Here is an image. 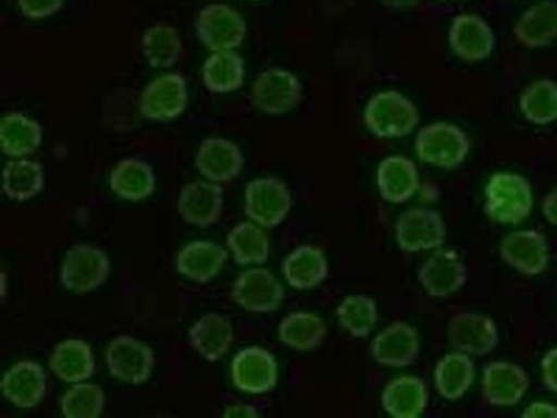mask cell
Here are the masks:
<instances>
[{"instance_id": "33", "label": "cell", "mask_w": 557, "mask_h": 418, "mask_svg": "<svg viewBox=\"0 0 557 418\" xmlns=\"http://www.w3.org/2000/svg\"><path fill=\"white\" fill-rule=\"evenodd\" d=\"M202 83L211 93H232L246 79V64L234 50L213 52L201 69Z\"/></svg>"}, {"instance_id": "23", "label": "cell", "mask_w": 557, "mask_h": 418, "mask_svg": "<svg viewBox=\"0 0 557 418\" xmlns=\"http://www.w3.org/2000/svg\"><path fill=\"white\" fill-rule=\"evenodd\" d=\"M428 403V386L416 376L392 379L381 393V406L393 418H419Z\"/></svg>"}, {"instance_id": "22", "label": "cell", "mask_w": 557, "mask_h": 418, "mask_svg": "<svg viewBox=\"0 0 557 418\" xmlns=\"http://www.w3.org/2000/svg\"><path fill=\"white\" fill-rule=\"evenodd\" d=\"M377 189L384 201L392 205H404L410 201L419 190V170L410 158L396 157L384 158L377 167Z\"/></svg>"}, {"instance_id": "35", "label": "cell", "mask_w": 557, "mask_h": 418, "mask_svg": "<svg viewBox=\"0 0 557 418\" xmlns=\"http://www.w3.org/2000/svg\"><path fill=\"white\" fill-rule=\"evenodd\" d=\"M44 169L37 161L14 158L2 170V193L13 201H29L44 190Z\"/></svg>"}, {"instance_id": "28", "label": "cell", "mask_w": 557, "mask_h": 418, "mask_svg": "<svg viewBox=\"0 0 557 418\" xmlns=\"http://www.w3.org/2000/svg\"><path fill=\"white\" fill-rule=\"evenodd\" d=\"M49 366L55 378L77 384L95 374V354L83 340H64L53 348Z\"/></svg>"}, {"instance_id": "27", "label": "cell", "mask_w": 557, "mask_h": 418, "mask_svg": "<svg viewBox=\"0 0 557 418\" xmlns=\"http://www.w3.org/2000/svg\"><path fill=\"white\" fill-rule=\"evenodd\" d=\"M330 273L327 258L321 247L300 246L283 261V276L295 290H312L320 286Z\"/></svg>"}, {"instance_id": "37", "label": "cell", "mask_w": 557, "mask_h": 418, "mask_svg": "<svg viewBox=\"0 0 557 418\" xmlns=\"http://www.w3.org/2000/svg\"><path fill=\"white\" fill-rule=\"evenodd\" d=\"M377 318V302L368 295H348L336 307L339 327L354 339H368L376 327Z\"/></svg>"}, {"instance_id": "31", "label": "cell", "mask_w": 557, "mask_h": 418, "mask_svg": "<svg viewBox=\"0 0 557 418\" xmlns=\"http://www.w3.org/2000/svg\"><path fill=\"white\" fill-rule=\"evenodd\" d=\"M326 334L327 327L324 319L318 314L306 312V310L288 314L278 324L280 342L294 351H315L323 345Z\"/></svg>"}, {"instance_id": "11", "label": "cell", "mask_w": 557, "mask_h": 418, "mask_svg": "<svg viewBox=\"0 0 557 418\" xmlns=\"http://www.w3.org/2000/svg\"><path fill=\"white\" fill-rule=\"evenodd\" d=\"M469 280V270L457 250H432L419 268V282L429 297L446 298L457 294Z\"/></svg>"}, {"instance_id": "40", "label": "cell", "mask_w": 557, "mask_h": 418, "mask_svg": "<svg viewBox=\"0 0 557 418\" xmlns=\"http://www.w3.org/2000/svg\"><path fill=\"white\" fill-rule=\"evenodd\" d=\"M65 0H17L23 16L28 20H45L64 8Z\"/></svg>"}, {"instance_id": "9", "label": "cell", "mask_w": 557, "mask_h": 418, "mask_svg": "<svg viewBox=\"0 0 557 418\" xmlns=\"http://www.w3.org/2000/svg\"><path fill=\"white\" fill-rule=\"evenodd\" d=\"M106 362L113 379L141 386L151 378L154 354L150 346L124 334L113 339L107 346Z\"/></svg>"}, {"instance_id": "1", "label": "cell", "mask_w": 557, "mask_h": 418, "mask_svg": "<svg viewBox=\"0 0 557 418\" xmlns=\"http://www.w3.org/2000/svg\"><path fill=\"white\" fill-rule=\"evenodd\" d=\"M485 214L502 225H520L533 209V190L520 173L497 172L485 185Z\"/></svg>"}, {"instance_id": "3", "label": "cell", "mask_w": 557, "mask_h": 418, "mask_svg": "<svg viewBox=\"0 0 557 418\" xmlns=\"http://www.w3.org/2000/svg\"><path fill=\"white\" fill-rule=\"evenodd\" d=\"M416 153L425 165L458 169L469 157L470 139L457 124L432 122L417 134Z\"/></svg>"}, {"instance_id": "44", "label": "cell", "mask_w": 557, "mask_h": 418, "mask_svg": "<svg viewBox=\"0 0 557 418\" xmlns=\"http://www.w3.org/2000/svg\"><path fill=\"white\" fill-rule=\"evenodd\" d=\"M223 417L225 418H237V417H247V418H256L259 417L258 408L252 405H232L226 406L225 411H223Z\"/></svg>"}, {"instance_id": "43", "label": "cell", "mask_w": 557, "mask_h": 418, "mask_svg": "<svg viewBox=\"0 0 557 418\" xmlns=\"http://www.w3.org/2000/svg\"><path fill=\"white\" fill-rule=\"evenodd\" d=\"M542 214L550 225L557 226V187H554L542 201Z\"/></svg>"}, {"instance_id": "14", "label": "cell", "mask_w": 557, "mask_h": 418, "mask_svg": "<svg viewBox=\"0 0 557 418\" xmlns=\"http://www.w3.org/2000/svg\"><path fill=\"white\" fill-rule=\"evenodd\" d=\"M448 342L453 351L484 357L496 351L499 331L487 314L460 312L449 321Z\"/></svg>"}, {"instance_id": "25", "label": "cell", "mask_w": 557, "mask_h": 418, "mask_svg": "<svg viewBox=\"0 0 557 418\" xmlns=\"http://www.w3.org/2000/svg\"><path fill=\"white\" fill-rule=\"evenodd\" d=\"M226 258H228V250L223 249L219 244L196 241L178 250L175 268L190 282L208 283L223 270Z\"/></svg>"}, {"instance_id": "30", "label": "cell", "mask_w": 557, "mask_h": 418, "mask_svg": "<svg viewBox=\"0 0 557 418\" xmlns=\"http://www.w3.org/2000/svg\"><path fill=\"white\" fill-rule=\"evenodd\" d=\"M157 187L153 169L138 158L122 160L110 173V189L124 201H145Z\"/></svg>"}, {"instance_id": "10", "label": "cell", "mask_w": 557, "mask_h": 418, "mask_svg": "<svg viewBox=\"0 0 557 418\" xmlns=\"http://www.w3.org/2000/svg\"><path fill=\"white\" fill-rule=\"evenodd\" d=\"M189 103L187 83L184 76L166 73L151 81L139 97L143 118L154 122H169L184 113Z\"/></svg>"}, {"instance_id": "2", "label": "cell", "mask_w": 557, "mask_h": 418, "mask_svg": "<svg viewBox=\"0 0 557 418\" xmlns=\"http://www.w3.org/2000/svg\"><path fill=\"white\" fill-rule=\"evenodd\" d=\"M420 113L404 93L388 89L369 98L363 110V124L380 139L405 137L416 130Z\"/></svg>"}, {"instance_id": "39", "label": "cell", "mask_w": 557, "mask_h": 418, "mask_svg": "<svg viewBox=\"0 0 557 418\" xmlns=\"http://www.w3.org/2000/svg\"><path fill=\"white\" fill-rule=\"evenodd\" d=\"M65 418H100L106 411V391L98 384L77 382L61 398Z\"/></svg>"}, {"instance_id": "5", "label": "cell", "mask_w": 557, "mask_h": 418, "mask_svg": "<svg viewBox=\"0 0 557 418\" xmlns=\"http://www.w3.org/2000/svg\"><path fill=\"white\" fill-rule=\"evenodd\" d=\"M292 209V194L287 184L276 177H259L249 182L244 194V211L251 222L263 229L283 223Z\"/></svg>"}, {"instance_id": "13", "label": "cell", "mask_w": 557, "mask_h": 418, "mask_svg": "<svg viewBox=\"0 0 557 418\" xmlns=\"http://www.w3.org/2000/svg\"><path fill=\"white\" fill-rule=\"evenodd\" d=\"M231 374L234 386L243 393H270L278 382V364L261 346H247L232 360Z\"/></svg>"}, {"instance_id": "16", "label": "cell", "mask_w": 557, "mask_h": 418, "mask_svg": "<svg viewBox=\"0 0 557 418\" xmlns=\"http://www.w3.org/2000/svg\"><path fill=\"white\" fill-rule=\"evenodd\" d=\"M420 354V334L408 322L396 321L384 328L371 343V355L380 366L405 369Z\"/></svg>"}, {"instance_id": "6", "label": "cell", "mask_w": 557, "mask_h": 418, "mask_svg": "<svg viewBox=\"0 0 557 418\" xmlns=\"http://www.w3.org/2000/svg\"><path fill=\"white\" fill-rule=\"evenodd\" d=\"M304 98L302 83L287 69L273 67L256 77L251 89L255 109L267 115H283L299 107Z\"/></svg>"}, {"instance_id": "34", "label": "cell", "mask_w": 557, "mask_h": 418, "mask_svg": "<svg viewBox=\"0 0 557 418\" xmlns=\"http://www.w3.org/2000/svg\"><path fill=\"white\" fill-rule=\"evenodd\" d=\"M226 247L237 265H264L270 259V237L255 222L238 223L226 237Z\"/></svg>"}, {"instance_id": "15", "label": "cell", "mask_w": 557, "mask_h": 418, "mask_svg": "<svg viewBox=\"0 0 557 418\" xmlns=\"http://www.w3.org/2000/svg\"><path fill=\"white\" fill-rule=\"evenodd\" d=\"M503 261L525 276H537L550 261L549 242L537 230H518L503 238Z\"/></svg>"}, {"instance_id": "21", "label": "cell", "mask_w": 557, "mask_h": 418, "mask_svg": "<svg viewBox=\"0 0 557 418\" xmlns=\"http://www.w3.org/2000/svg\"><path fill=\"white\" fill-rule=\"evenodd\" d=\"M195 163L196 170L207 181L223 184L240 175L246 160H244L243 149L235 143L223 137H208L199 146Z\"/></svg>"}, {"instance_id": "29", "label": "cell", "mask_w": 557, "mask_h": 418, "mask_svg": "<svg viewBox=\"0 0 557 418\" xmlns=\"http://www.w3.org/2000/svg\"><path fill=\"white\" fill-rule=\"evenodd\" d=\"M475 374L472 355L455 351L453 354H446L437 362L434 369V386L441 398L458 402L469 393L475 381Z\"/></svg>"}, {"instance_id": "36", "label": "cell", "mask_w": 557, "mask_h": 418, "mask_svg": "<svg viewBox=\"0 0 557 418\" xmlns=\"http://www.w3.org/2000/svg\"><path fill=\"white\" fill-rule=\"evenodd\" d=\"M520 110L530 124L544 125L557 121V83L537 79L530 83L520 95Z\"/></svg>"}, {"instance_id": "24", "label": "cell", "mask_w": 557, "mask_h": 418, "mask_svg": "<svg viewBox=\"0 0 557 418\" xmlns=\"http://www.w3.org/2000/svg\"><path fill=\"white\" fill-rule=\"evenodd\" d=\"M189 343L208 362H216L228 354L235 342L232 322L220 314H205L190 327Z\"/></svg>"}, {"instance_id": "42", "label": "cell", "mask_w": 557, "mask_h": 418, "mask_svg": "<svg viewBox=\"0 0 557 418\" xmlns=\"http://www.w3.org/2000/svg\"><path fill=\"white\" fill-rule=\"evenodd\" d=\"M521 418H557V406L547 402L530 403Z\"/></svg>"}, {"instance_id": "20", "label": "cell", "mask_w": 557, "mask_h": 418, "mask_svg": "<svg viewBox=\"0 0 557 418\" xmlns=\"http://www.w3.org/2000/svg\"><path fill=\"white\" fill-rule=\"evenodd\" d=\"M0 391L8 402L21 410L37 408L47 394V374L44 367L32 360L14 364L2 376Z\"/></svg>"}, {"instance_id": "38", "label": "cell", "mask_w": 557, "mask_h": 418, "mask_svg": "<svg viewBox=\"0 0 557 418\" xmlns=\"http://www.w3.org/2000/svg\"><path fill=\"white\" fill-rule=\"evenodd\" d=\"M143 56L153 69H170L177 64L182 40L177 29L170 25H154L143 35Z\"/></svg>"}, {"instance_id": "19", "label": "cell", "mask_w": 557, "mask_h": 418, "mask_svg": "<svg viewBox=\"0 0 557 418\" xmlns=\"http://www.w3.org/2000/svg\"><path fill=\"white\" fill-rule=\"evenodd\" d=\"M178 214L187 225L208 229L219 222L223 213L222 185L211 181H196L184 185L177 201Z\"/></svg>"}, {"instance_id": "4", "label": "cell", "mask_w": 557, "mask_h": 418, "mask_svg": "<svg viewBox=\"0 0 557 418\" xmlns=\"http://www.w3.org/2000/svg\"><path fill=\"white\" fill-rule=\"evenodd\" d=\"M112 273L109 256L91 244H76L65 253L61 265V283L74 294L100 288Z\"/></svg>"}, {"instance_id": "26", "label": "cell", "mask_w": 557, "mask_h": 418, "mask_svg": "<svg viewBox=\"0 0 557 418\" xmlns=\"http://www.w3.org/2000/svg\"><path fill=\"white\" fill-rule=\"evenodd\" d=\"M515 38L527 49H544L557 38V2L542 0L515 23Z\"/></svg>"}, {"instance_id": "12", "label": "cell", "mask_w": 557, "mask_h": 418, "mask_svg": "<svg viewBox=\"0 0 557 418\" xmlns=\"http://www.w3.org/2000/svg\"><path fill=\"white\" fill-rule=\"evenodd\" d=\"M238 307L255 314L275 312L285 298V290L278 278L264 268L247 270L235 280L231 292Z\"/></svg>"}, {"instance_id": "17", "label": "cell", "mask_w": 557, "mask_h": 418, "mask_svg": "<svg viewBox=\"0 0 557 418\" xmlns=\"http://www.w3.org/2000/svg\"><path fill=\"white\" fill-rule=\"evenodd\" d=\"M449 47L465 62H482L493 56L496 35L476 14H460L449 26Z\"/></svg>"}, {"instance_id": "45", "label": "cell", "mask_w": 557, "mask_h": 418, "mask_svg": "<svg viewBox=\"0 0 557 418\" xmlns=\"http://www.w3.org/2000/svg\"><path fill=\"white\" fill-rule=\"evenodd\" d=\"M386 8L392 9H412L419 4L420 0H381Z\"/></svg>"}, {"instance_id": "32", "label": "cell", "mask_w": 557, "mask_h": 418, "mask_svg": "<svg viewBox=\"0 0 557 418\" xmlns=\"http://www.w3.org/2000/svg\"><path fill=\"white\" fill-rule=\"evenodd\" d=\"M41 125L23 113L11 112L0 121V148L8 157L25 158L40 148Z\"/></svg>"}, {"instance_id": "7", "label": "cell", "mask_w": 557, "mask_h": 418, "mask_svg": "<svg viewBox=\"0 0 557 418\" xmlns=\"http://www.w3.org/2000/svg\"><path fill=\"white\" fill-rule=\"evenodd\" d=\"M396 244L404 253L436 250L446 241L445 220L436 209L410 208L395 223Z\"/></svg>"}, {"instance_id": "41", "label": "cell", "mask_w": 557, "mask_h": 418, "mask_svg": "<svg viewBox=\"0 0 557 418\" xmlns=\"http://www.w3.org/2000/svg\"><path fill=\"white\" fill-rule=\"evenodd\" d=\"M541 369L545 388L557 394V346L544 355Z\"/></svg>"}, {"instance_id": "8", "label": "cell", "mask_w": 557, "mask_h": 418, "mask_svg": "<svg viewBox=\"0 0 557 418\" xmlns=\"http://www.w3.org/2000/svg\"><path fill=\"white\" fill-rule=\"evenodd\" d=\"M246 21L231 5H207L196 20V35L211 52L237 49L246 40Z\"/></svg>"}, {"instance_id": "18", "label": "cell", "mask_w": 557, "mask_h": 418, "mask_svg": "<svg viewBox=\"0 0 557 418\" xmlns=\"http://www.w3.org/2000/svg\"><path fill=\"white\" fill-rule=\"evenodd\" d=\"M530 379L523 367L513 362H491L484 367L482 374V396L488 405H518L529 391Z\"/></svg>"}]
</instances>
